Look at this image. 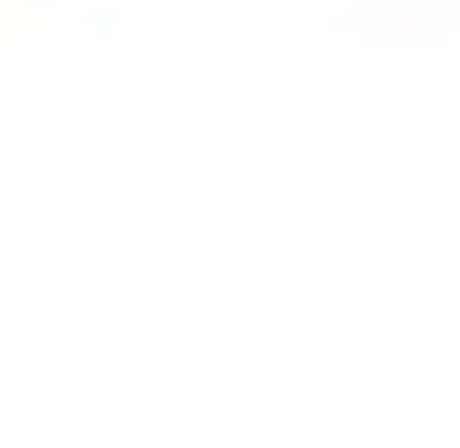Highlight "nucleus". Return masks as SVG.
Listing matches in <instances>:
<instances>
[]
</instances>
